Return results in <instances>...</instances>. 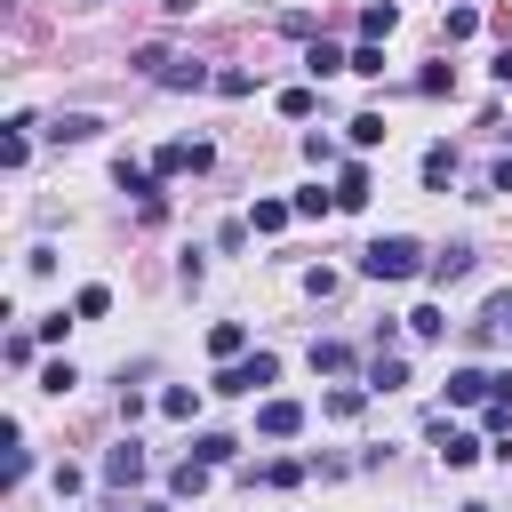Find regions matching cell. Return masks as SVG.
I'll return each mask as SVG.
<instances>
[{
    "instance_id": "cell-1",
    "label": "cell",
    "mask_w": 512,
    "mask_h": 512,
    "mask_svg": "<svg viewBox=\"0 0 512 512\" xmlns=\"http://www.w3.org/2000/svg\"><path fill=\"white\" fill-rule=\"evenodd\" d=\"M360 272H368V280H408V272H424V248H416L408 232H384V240L360 248Z\"/></svg>"
},
{
    "instance_id": "cell-2",
    "label": "cell",
    "mask_w": 512,
    "mask_h": 512,
    "mask_svg": "<svg viewBox=\"0 0 512 512\" xmlns=\"http://www.w3.org/2000/svg\"><path fill=\"white\" fill-rule=\"evenodd\" d=\"M272 376H280V360H272V352H248V360H224L208 392H224V400H240V392H264Z\"/></svg>"
},
{
    "instance_id": "cell-3",
    "label": "cell",
    "mask_w": 512,
    "mask_h": 512,
    "mask_svg": "<svg viewBox=\"0 0 512 512\" xmlns=\"http://www.w3.org/2000/svg\"><path fill=\"white\" fill-rule=\"evenodd\" d=\"M112 184L128 192V200H144V216H160V168H144V160H112Z\"/></svg>"
},
{
    "instance_id": "cell-4",
    "label": "cell",
    "mask_w": 512,
    "mask_h": 512,
    "mask_svg": "<svg viewBox=\"0 0 512 512\" xmlns=\"http://www.w3.org/2000/svg\"><path fill=\"white\" fill-rule=\"evenodd\" d=\"M256 432H264V440H296V432H304V400H264V408H256Z\"/></svg>"
},
{
    "instance_id": "cell-5",
    "label": "cell",
    "mask_w": 512,
    "mask_h": 512,
    "mask_svg": "<svg viewBox=\"0 0 512 512\" xmlns=\"http://www.w3.org/2000/svg\"><path fill=\"white\" fill-rule=\"evenodd\" d=\"M432 448H440V464H448V472H464V464L480 456V440H472V432H456L448 416H432Z\"/></svg>"
},
{
    "instance_id": "cell-6",
    "label": "cell",
    "mask_w": 512,
    "mask_h": 512,
    "mask_svg": "<svg viewBox=\"0 0 512 512\" xmlns=\"http://www.w3.org/2000/svg\"><path fill=\"white\" fill-rule=\"evenodd\" d=\"M208 160H216V144H160V160H152V168H160V176H184V168L200 176Z\"/></svg>"
},
{
    "instance_id": "cell-7",
    "label": "cell",
    "mask_w": 512,
    "mask_h": 512,
    "mask_svg": "<svg viewBox=\"0 0 512 512\" xmlns=\"http://www.w3.org/2000/svg\"><path fill=\"white\" fill-rule=\"evenodd\" d=\"M104 480H112V488H136V480H144V448H136V440L104 448Z\"/></svg>"
},
{
    "instance_id": "cell-8",
    "label": "cell",
    "mask_w": 512,
    "mask_h": 512,
    "mask_svg": "<svg viewBox=\"0 0 512 512\" xmlns=\"http://www.w3.org/2000/svg\"><path fill=\"white\" fill-rule=\"evenodd\" d=\"M408 384V360L392 352V344H376V360H368V392H400Z\"/></svg>"
},
{
    "instance_id": "cell-9",
    "label": "cell",
    "mask_w": 512,
    "mask_h": 512,
    "mask_svg": "<svg viewBox=\"0 0 512 512\" xmlns=\"http://www.w3.org/2000/svg\"><path fill=\"white\" fill-rule=\"evenodd\" d=\"M488 392H496L488 368H456V376H448V400H456V408H472V400H488Z\"/></svg>"
},
{
    "instance_id": "cell-10",
    "label": "cell",
    "mask_w": 512,
    "mask_h": 512,
    "mask_svg": "<svg viewBox=\"0 0 512 512\" xmlns=\"http://www.w3.org/2000/svg\"><path fill=\"white\" fill-rule=\"evenodd\" d=\"M336 208H368V168H360V160L336 168Z\"/></svg>"
},
{
    "instance_id": "cell-11",
    "label": "cell",
    "mask_w": 512,
    "mask_h": 512,
    "mask_svg": "<svg viewBox=\"0 0 512 512\" xmlns=\"http://www.w3.org/2000/svg\"><path fill=\"white\" fill-rule=\"evenodd\" d=\"M424 272H432V280L448 288V280H464V272H472V248H464V240H448V248H440V256H432Z\"/></svg>"
},
{
    "instance_id": "cell-12",
    "label": "cell",
    "mask_w": 512,
    "mask_h": 512,
    "mask_svg": "<svg viewBox=\"0 0 512 512\" xmlns=\"http://www.w3.org/2000/svg\"><path fill=\"white\" fill-rule=\"evenodd\" d=\"M424 184H432V192L456 184V144H432V152H424Z\"/></svg>"
},
{
    "instance_id": "cell-13",
    "label": "cell",
    "mask_w": 512,
    "mask_h": 512,
    "mask_svg": "<svg viewBox=\"0 0 512 512\" xmlns=\"http://www.w3.org/2000/svg\"><path fill=\"white\" fill-rule=\"evenodd\" d=\"M288 216H296V200H256L248 208V232H288Z\"/></svg>"
},
{
    "instance_id": "cell-14",
    "label": "cell",
    "mask_w": 512,
    "mask_h": 512,
    "mask_svg": "<svg viewBox=\"0 0 512 512\" xmlns=\"http://www.w3.org/2000/svg\"><path fill=\"white\" fill-rule=\"evenodd\" d=\"M208 472H216V464H200V456H184V464L168 472V496H200V488H208Z\"/></svg>"
},
{
    "instance_id": "cell-15",
    "label": "cell",
    "mask_w": 512,
    "mask_h": 512,
    "mask_svg": "<svg viewBox=\"0 0 512 512\" xmlns=\"http://www.w3.org/2000/svg\"><path fill=\"white\" fill-rule=\"evenodd\" d=\"M392 24H400V8H392V0H368V8H360V40H384Z\"/></svg>"
},
{
    "instance_id": "cell-16",
    "label": "cell",
    "mask_w": 512,
    "mask_h": 512,
    "mask_svg": "<svg viewBox=\"0 0 512 512\" xmlns=\"http://www.w3.org/2000/svg\"><path fill=\"white\" fill-rule=\"evenodd\" d=\"M160 88H216V80H208V72H200L192 56H168V72H160Z\"/></svg>"
},
{
    "instance_id": "cell-17",
    "label": "cell",
    "mask_w": 512,
    "mask_h": 512,
    "mask_svg": "<svg viewBox=\"0 0 512 512\" xmlns=\"http://www.w3.org/2000/svg\"><path fill=\"white\" fill-rule=\"evenodd\" d=\"M96 128H104V120H96V112H64V120H56V128H48V136H56V144H88V136H96Z\"/></svg>"
},
{
    "instance_id": "cell-18",
    "label": "cell",
    "mask_w": 512,
    "mask_h": 512,
    "mask_svg": "<svg viewBox=\"0 0 512 512\" xmlns=\"http://www.w3.org/2000/svg\"><path fill=\"white\" fill-rule=\"evenodd\" d=\"M240 344H248L240 320H216V328H208V352H216V360H240Z\"/></svg>"
},
{
    "instance_id": "cell-19",
    "label": "cell",
    "mask_w": 512,
    "mask_h": 512,
    "mask_svg": "<svg viewBox=\"0 0 512 512\" xmlns=\"http://www.w3.org/2000/svg\"><path fill=\"white\" fill-rule=\"evenodd\" d=\"M192 456H200V464H232V456H240V440H232V432H200V440H192Z\"/></svg>"
},
{
    "instance_id": "cell-20",
    "label": "cell",
    "mask_w": 512,
    "mask_h": 512,
    "mask_svg": "<svg viewBox=\"0 0 512 512\" xmlns=\"http://www.w3.org/2000/svg\"><path fill=\"white\" fill-rule=\"evenodd\" d=\"M344 64H352V56H336L328 40H312V48H304V72H312V80H328V72H344Z\"/></svg>"
},
{
    "instance_id": "cell-21",
    "label": "cell",
    "mask_w": 512,
    "mask_h": 512,
    "mask_svg": "<svg viewBox=\"0 0 512 512\" xmlns=\"http://www.w3.org/2000/svg\"><path fill=\"white\" fill-rule=\"evenodd\" d=\"M312 368H320V376H344V368H352V352H344L336 336H320V344H312Z\"/></svg>"
},
{
    "instance_id": "cell-22",
    "label": "cell",
    "mask_w": 512,
    "mask_h": 512,
    "mask_svg": "<svg viewBox=\"0 0 512 512\" xmlns=\"http://www.w3.org/2000/svg\"><path fill=\"white\" fill-rule=\"evenodd\" d=\"M192 408H200V392H192V384H168V392H160V416H176V424H192Z\"/></svg>"
},
{
    "instance_id": "cell-23",
    "label": "cell",
    "mask_w": 512,
    "mask_h": 512,
    "mask_svg": "<svg viewBox=\"0 0 512 512\" xmlns=\"http://www.w3.org/2000/svg\"><path fill=\"white\" fill-rule=\"evenodd\" d=\"M320 408H328V416H360V408H368V384H336Z\"/></svg>"
},
{
    "instance_id": "cell-24",
    "label": "cell",
    "mask_w": 512,
    "mask_h": 512,
    "mask_svg": "<svg viewBox=\"0 0 512 512\" xmlns=\"http://www.w3.org/2000/svg\"><path fill=\"white\" fill-rule=\"evenodd\" d=\"M248 480H264V488H296V480H304V464H296V456H272V464H264V472H248Z\"/></svg>"
},
{
    "instance_id": "cell-25",
    "label": "cell",
    "mask_w": 512,
    "mask_h": 512,
    "mask_svg": "<svg viewBox=\"0 0 512 512\" xmlns=\"http://www.w3.org/2000/svg\"><path fill=\"white\" fill-rule=\"evenodd\" d=\"M440 32H448V40H472V32H480V8H472V0H456V8H448V24H440Z\"/></svg>"
},
{
    "instance_id": "cell-26",
    "label": "cell",
    "mask_w": 512,
    "mask_h": 512,
    "mask_svg": "<svg viewBox=\"0 0 512 512\" xmlns=\"http://www.w3.org/2000/svg\"><path fill=\"white\" fill-rule=\"evenodd\" d=\"M344 72H360V80H384V48H376V40H360V48H352V64H344Z\"/></svg>"
},
{
    "instance_id": "cell-27",
    "label": "cell",
    "mask_w": 512,
    "mask_h": 512,
    "mask_svg": "<svg viewBox=\"0 0 512 512\" xmlns=\"http://www.w3.org/2000/svg\"><path fill=\"white\" fill-rule=\"evenodd\" d=\"M352 144L376 152V144H384V112H352Z\"/></svg>"
},
{
    "instance_id": "cell-28",
    "label": "cell",
    "mask_w": 512,
    "mask_h": 512,
    "mask_svg": "<svg viewBox=\"0 0 512 512\" xmlns=\"http://www.w3.org/2000/svg\"><path fill=\"white\" fill-rule=\"evenodd\" d=\"M480 336H512V296H488V312H480Z\"/></svg>"
},
{
    "instance_id": "cell-29",
    "label": "cell",
    "mask_w": 512,
    "mask_h": 512,
    "mask_svg": "<svg viewBox=\"0 0 512 512\" xmlns=\"http://www.w3.org/2000/svg\"><path fill=\"white\" fill-rule=\"evenodd\" d=\"M312 104H320L312 88H280V120H312Z\"/></svg>"
},
{
    "instance_id": "cell-30",
    "label": "cell",
    "mask_w": 512,
    "mask_h": 512,
    "mask_svg": "<svg viewBox=\"0 0 512 512\" xmlns=\"http://www.w3.org/2000/svg\"><path fill=\"white\" fill-rule=\"evenodd\" d=\"M72 312H80V320H104V312H112V288H80Z\"/></svg>"
},
{
    "instance_id": "cell-31",
    "label": "cell",
    "mask_w": 512,
    "mask_h": 512,
    "mask_svg": "<svg viewBox=\"0 0 512 512\" xmlns=\"http://www.w3.org/2000/svg\"><path fill=\"white\" fill-rule=\"evenodd\" d=\"M408 328H416V336H448V312H440V304H416Z\"/></svg>"
},
{
    "instance_id": "cell-32",
    "label": "cell",
    "mask_w": 512,
    "mask_h": 512,
    "mask_svg": "<svg viewBox=\"0 0 512 512\" xmlns=\"http://www.w3.org/2000/svg\"><path fill=\"white\" fill-rule=\"evenodd\" d=\"M72 384H80L72 360H48V368H40V392H72Z\"/></svg>"
},
{
    "instance_id": "cell-33",
    "label": "cell",
    "mask_w": 512,
    "mask_h": 512,
    "mask_svg": "<svg viewBox=\"0 0 512 512\" xmlns=\"http://www.w3.org/2000/svg\"><path fill=\"white\" fill-rule=\"evenodd\" d=\"M480 424H488V432H496V440H512V400H504V392H496V400H488V416H480Z\"/></svg>"
},
{
    "instance_id": "cell-34",
    "label": "cell",
    "mask_w": 512,
    "mask_h": 512,
    "mask_svg": "<svg viewBox=\"0 0 512 512\" xmlns=\"http://www.w3.org/2000/svg\"><path fill=\"white\" fill-rule=\"evenodd\" d=\"M448 80H456V72H448V64H424V72H416V96H440V88H448Z\"/></svg>"
},
{
    "instance_id": "cell-35",
    "label": "cell",
    "mask_w": 512,
    "mask_h": 512,
    "mask_svg": "<svg viewBox=\"0 0 512 512\" xmlns=\"http://www.w3.org/2000/svg\"><path fill=\"white\" fill-rule=\"evenodd\" d=\"M328 208H336V192H320V184H312V192H296V216H328Z\"/></svg>"
},
{
    "instance_id": "cell-36",
    "label": "cell",
    "mask_w": 512,
    "mask_h": 512,
    "mask_svg": "<svg viewBox=\"0 0 512 512\" xmlns=\"http://www.w3.org/2000/svg\"><path fill=\"white\" fill-rule=\"evenodd\" d=\"M488 72H496V80L512 88V48H496V64H488Z\"/></svg>"
},
{
    "instance_id": "cell-37",
    "label": "cell",
    "mask_w": 512,
    "mask_h": 512,
    "mask_svg": "<svg viewBox=\"0 0 512 512\" xmlns=\"http://www.w3.org/2000/svg\"><path fill=\"white\" fill-rule=\"evenodd\" d=\"M496 192H512V160H496Z\"/></svg>"
},
{
    "instance_id": "cell-38",
    "label": "cell",
    "mask_w": 512,
    "mask_h": 512,
    "mask_svg": "<svg viewBox=\"0 0 512 512\" xmlns=\"http://www.w3.org/2000/svg\"><path fill=\"white\" fill-rule=\"evenodd\" d=\"M464 512H488V504H464Z\"/></svg>"
},
{
    "instance_id": "cell-39",
    "label": "cell",
    "mask_w": 512,
    "mask_h": 512,
    "mask_svg": "<svg viewBox=\"0 0 512 512\" xmlns=\"http://www.w3.org/2000/svg\"><path fill=\"white\" fill-rule=\"evenodd\" d=\"M144 512H160V504H144Z\"/></svg>"
}]
</instances>
